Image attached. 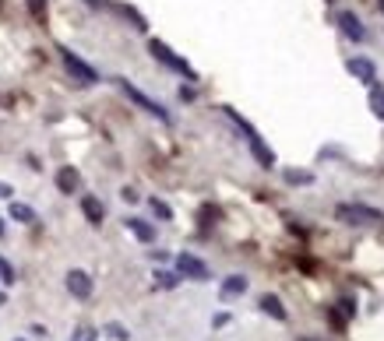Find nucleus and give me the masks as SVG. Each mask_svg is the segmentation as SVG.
<instances>
[{
	"label": "nucleus",
	"mask_w": 384,
	"mask_h": 341,
	"mask_svg": "<svg viewBox=\"0 0 384 341\" xmlns=\"http://www.w3.org/2000/svg\"><path fill=\"white\" fill-rule=\"evenodd\" d=\"M346 71H349L360 85H367V88H370V85H377V64H374V60H367V56H353V60L346 64Z\"/></svg>",
	"instance_id": "obj_8"
},
{
	"label": "nucleus",
	"mask_w": 384,
	"mask_h": 341,
	"mask_svg": "<svg viewBox=\"0 0 384 341\" xmlns=\"http://www.w3.org/2000/svg\"><path fill=\"white\" fill-rule=\"evenodd\" d=\"M148 53L155 56V60H159V64H166L170 71H177V74H184L187 81H198V74H194V67H191V64L184 60V56H177V53H173V49H170L166 42H162V39H152V42H148Z\"/></svg>",
	"instance_id": "obj_4"
},
{
	"label": "nucleus",
	"mask_w": 384,
	"mask_h": 341,
	"mask_svg": "<svg viewBox=\"0 0 384 341\" xmlns=\"http://www.w3.org/2000/svg\"><path fill=\"white\" fill-rule=\"evenodd\" d=\"M257 306H261V313L275 317V320H286V317H289L286 306H282V299H279V296H271V292H264V296L257 299Z\"/></svg>",
	"instance_id": "obj_12"
},
{
	"label": "nucleus",
	"mask_w": 384,
	"mask_h": 341,
	"mask_svg": "<svg viewBox=\"0 0 384 341\" xmlns=\"http://www.w3.org/2000/svg\"><path fill=\"white\" fill-rule=\"evenodd\" d=\"M15 341H25V338H15Z\"/></svg>",
	"instance_id": "obj_30"
},
{
	"label": "nucleus",
	"mask_w": 384,
	"mask_h": 341,
	"mask_svg": "<svg viewBox=\"0 0 384 341\" xmlns=\"http://www.w3.org/2000/svg\"><path fill=\"white\" fill-rule=\"evenodd\" d=\"M106 334L113 338V341H131V331L124 324H106Z\"/></svg>",
	"instance_id": "obj_20"
},
{
	"label": "nucleus",
	"mask_w": 384,
	"mask_h": 341,
	"mask_svg": "<svg viewBox=\"0 0 384 341\" xmlns=\"http://www.w3.org/2000/svg\"><path fill=\"white\" fill-rule=\"evenodd\" d=\"M300 341H310V338H300Z\"/></svg>",
	"instance_id": "obj_29"
},
{
	"label": "nucleus",
	"mask_w": 384,
	"mask_h": 341,
	"mask_svg": "<svg viewBox=\"0 0 384 341\" xmlns=\"http://www.w3.org/2000/svg\"><path fill=\"white\" fill-rule=\"evenodd\" d=\"M57 187H61V194H78V187H81V173L74 165H64L61 173H57Z\"/></svg>",
	"instance_id": "obj_10"
},
{
	"label": "nucleus",
	"mask_w": 384,
	"mask_h": 341,
	"mask_svg": "<svg viewBox=\"0 0 384 341\" xmlns=\"http://www.w3.org/2000/svg\"><path fill=\"white\" fill-rule=\"evenodd\" d=\"M64 285H67V292H71L74 299H88V296H92V289H95V281H92V274H88V271L71 267V271H67V278H64Z\"/></svg>",
	"instance_id": "obj_7"
},
{
	"label": "nucleus",
	"mask_w": 384,
	"mask_h": 341,
	"mask_svg": "<svg viewBox=\"0 0 384 341\" xmlns=\"http://www.w3.org/2000/svg\"><path fill=\"white\" fill-rule=\"evenodd\" d=\"M29 11L32 18H46V0H29Z\"/></svg>",
	"instance_id": "obj_24"
},
{
	"label": "nucleus",
	"mask_w": 384,
	"mask_h": 341,
	"mask_svg": "<svg viewBox=\"0 0 384 341\" xmlns=\"http://www.w3.org/2000/svg\"><path fill=\"white\" fill-rule=\"evenodd\" d=\"M4 303H8V296H4V292H0V306H4Z\"/></svg>",
	"instance_id": "obj_27"
},
{
	"label": "nucleus",
	"mask_w": 384,
	"mask_h": 341,
	"mask_svg": "<svg viewBox=\"0 0 384 341\" xmlns=\"http://www.w3.org/2000/svg\"><path fill=\"white\" fill-rule=\"evenodd\" d=\"M11 194H15V190H11L8 183H0V197H11Z\"/></svg>",
	"instance_id": "obj_25"
},
{
	"label": "nucleus",
	"mask_w": 384,
	"mask_h": 341,
	"mask_svg": "<svg viewBox=\"0 0 384 341\" xmlns=\"http://www.w3.org/2000/svg\"><path fill=\"white\" fill-rule=\"evenodd\" d=\"M177 274L180 278H191V281H208L211 271L205 260H198L194 253H177Z\"/></svg>",
	"instance_id": "obj_6"
},
{
	"label": "nucleus",
	"mask_w": 384,
	"mask_h": 341,
	"mask_svg": "<svg viewBox=\"0 0 384 341\" xmlns=\"http://www.w3.org/2000/svg\"><path fill=\"white\" fill-rule=\"evenodd\" d=\"M0 281H4V285H15V267L4 257H0Z\"/></svg>",
	"instance_id": "obj_22"
},
{
	"label": "nucleus",
	"mask_w": 384,
	"mask_h": 341,
	"mask_svg": "<svg viewBox=\"0 0 384 341\" xmlns=\"http://www.w3.org/2000/svg\"><path fill=\"white\" fill-rule=\"evenodd\" d=\"M370 113L377 120H384V88H377V85H370Z\"/></svg>",
	"instance_id": "obj_16"
},
{
	"label": "nucleus",
	"mask_w": 384,
	"mask_h": 341,
	"mask_svg": "<svg viewBox=\"0 0 384 341\" xmlns=\"http://www.w3.org/2000/svg\"><path fill=\"white\" fill-rule=\"evenodd\" d=\"M117 85H120V92H124V95H127V99H131V102H134L138 109H145V113H148V117H155L159 124H173L170 109L162 106V102H155V99H148V95H145L141 88H134V85H131L127 78H117Z\"/></svg>",
	"instance_id": "obj_3"
},
{
	"label": "nucleus",
	"mask_w": 384,
	"mask_h": 341,
	"mask_svg": "<svg viewBox=\"0 0 384 341\" xmlns=\"http://www.w3.org/2000/svg\"><path fill=\"white\" fill-rule=\"evenodd\" d=\"M95 338H99V331H95V327H88V324H81V327L71 334V341H95Z\"/></svg>",
	"instance_id": "obj_21"
},
{
	"label": "nucleus",
	"mask_w": 384,
	"mask_h": 341,
	"mask_svg": "<svg viewBox=\"0 0 384 341\" xmlns=\"http://www.w3.org/2000/svg\"><path fill=\"white\" fill-rule=\"evenodd\" d=\"M377 4H381V11H384V0H377Z\"/></svg>",
	"instance_id": "obj_28"
},
{
	"label": "nucleus",
	"mask_w": 384,
	"mask_h": 341,
	"mask_svg": "<svg viewBox=\"0 0 384 341\" xmlns=\"http://www.w3.org/2000/svg\"><path fill=\"white\" fill-rule=\"evenodd\" d=\"M223 113H226V117H230V120H233V124H237V127L243 131V138H247V144H250L254 158H257V162H261L264 169H271V165H275V151H271V148H268V144L261 141V134H257V131H254V127H250V124H247V120L240 117V113H237L233 106H223Z\"/></svg>",
	"instance_id": "obj_1"
},
{
	"label": "nucleus",
	"mask_w": 384,
	"mask_h": 341,
	"mask_svg": "<svg viewBox=\"0 0 384 341\" xmlns=\"http://www.w3.org/2000/svg\"><path fill=\"white\" fill-rule=\"evenodd\" d=\"M4 233H8V225H4V218H0V240H4Z\"/></svg>",
	"instance_id": "obj_26"
},
{
	"label": "nucleus",
	"mask_w": 384,
	"mask_h": 341,
	"mask_svg": "<svg viewBox=\"0 0 384 341\" xmlns=\"http://www.w3.org/2000/svg\"><path fill=\"white\" fill-rule=\"evenodd\" d=\"M148 208H152V215L162 218V222H170V218H173V208H170V204H162V201H155V197L148 201Z\"/></svg>",
	"instance_id": "obj_19"
},
{
	"label": "nucleus",
	"mask_w": 384,
	"mask_h": 341,
	"mask_svg": "<svg viewBox=\"0 0 384 341\" xmlns=\"http://www.w3.org/2000/svg\"><path fill=\"white\" fill-rule=\"evenodd\" d=\"M339 28H342L346 39H353V42H367V28H363V22H360L353 11H339Z\"/></svg>",
	"instance_id": "obj_9"
},
{
	"label": "nucleus",
	"mask_w": 384,
	"mask_h": 341,
	"mask_svg": "<svg viewBox=\"0 0 384 341\" xmlns=\"http://www.w3.org/2000/svg\"><path fill=\"white\" fill-rule=\"evenodd\" d=\"M81 211H85V218H88L92 225H102V218H106V208H102L99 197H92V194L81 197Z\"/></svg>",
	"instance_id": "obj_13"
},
{
	"label": "nucleus",
	"mask_w": 384,
	"mask_h": 341,
	"mask_svg": "<svg viewBox=\"0 0 384 341\" xmlns=\"http://www.w3.org/2000/svg\"><path fill=\"white\" fill-rule=\"evenodd\" d=\"M57 53H61V64H64V71H67V74H71V78H74L78 85H95V81H99L95 67H88V64L81 60L78 53H71L67 46H61Z\"/></svg>",
	"instance_id": "obj_5"
},
{
	"label": "nucleus",
	"mask_w": 384,
	"mask_h": 341,
	"mask_svg": "<svg viewBox=\"0 0 384 341\" xmlns=\"http://www.w3.org/2000/svg\"><path fill=\"white\" fill-rule=\"evenodd\" d=\"M155 285H159V289H177V285H180V274H170V271H155Z\"/></svg>",
	"instance_id": "obj_17"
},
{
	"label": "nucleus",
	"mask_w": 384,
	"mask_h": 341,
	"mask_svg": "<svg viewBox=\"0 0 384 341\" xmlns=\"http://www.w3.org/2000/svg\"><path fill=\"white\" fill-rule=\"evenodd\" d=\"M328 320H332V327H335V331H342V327H346V313L339 310V303H335L332 310H328Z\"/></svg>",
	"instance_id": "obj_23"
},
{
	"label": "nucleus",
	"mask_w": 384,
	"mask_h": 341,
	"mask_svg": "<svg viewBox=\"0 0 384 341\" xmlns=\"http://www.w3.org/2000/svg\"><path fill=\"white\" fill-rule=\"evenodd\" d=\"M247 285H250V281H247L243 274H230V278L223 281V289H218V296H223V299H237V296L247 292Z\"/></svg>",
	"instance_id": "obj_11"
},
{
	"label": "nucleus",
	"mask_w": 384,
	"mask_h": 341,
	"mask_svg": "<svg viewBox=\"0 0 384 341\" xmlns=\"http://www.w3.org/2000/svg\"><path fill=\"white\" fill-rule=\"evenodd\" d=\"M11 218L22 222V225H32V222H35V211H32L29 204H22V201H11Z\"/></svg>",
	"instance_id": "obj_15"
},
{
	"label": "nucleus",
	"mask_w": 384,
	"mask_h": 341,
	"mask_svg": "<svg viewBox=\"0 0 384 341\" xmlns=\"http://www.w3.org/2000/svg\"><path fill=\"white\" fill-rule=\"evenodd\" d=\"M286 183H300V187H307V183H314V176L310 173H303V169H286Z\"/></svg>",
	"instance_id": "obj_18"
},
{
	"label": "nucleus",
	"mask_w": 384,
	"mask_h": 341,
	"mask_svg": "<svg viewBox=\"0 0 384 341\" xmlns=\"http://www.w3.org/2000/svg\"><path fill=\"white\" fill-rule=\"evenodd\" d=\"M335 218L342 225H356V229H367V225H384V211L367 208V204H349V201L335 208Z\"/></svg>",
	"instance_id": "obj_2"
},
{
	"label": "nucleus",
	"mask_w": 384,
	"mask_h": 341,
	"mask_svg": "<svg viewBox=\"0 0 384 341\" xmlns=\"http://www.w3.org/2000/svg\"><path fill=\"white\" fill-rule=\"evenodd\" d=\"M124 225L134 233V240H141V243H152V240H155V225H148L145 218H127Z\"/></svg>",
	"instance_id": "obj_14"
}]
</instances>
